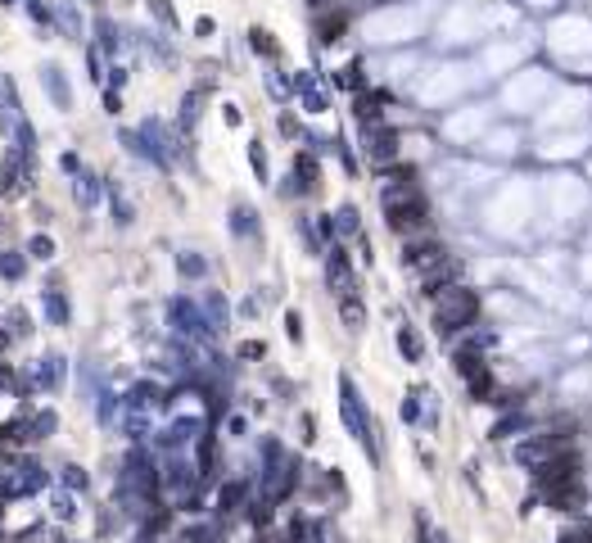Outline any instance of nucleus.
Segmentation results:
<instances>
[{"label":"nucleus","instance_id":"nucleus-24","mask_svg":"<svg viewBox=\"0 0 592 543\" xmlns=\"http://www.w3.org/2000/svg\"><path fill=\"white\" fill-rule=\"evenodd\" d=\"M59 480H64L68 494H87V489H91V476H87V466H77V462L59 466Z\"/></svg>","mask_w":592,"mask_h":543},{"label":"nucleus","instance_id":"nucleus-30","mask_svg":"<svg viewBox=\"0 0 592 543\" xmlns=\"http://www.w3.org/2000/svg\"><path fill=\"white\" fill-rule=\"evenodd\" d=\"M5 326H9V335H14V340H27V335H32V317H27V308H18V303H14V308L5 312Z\"/></svg>","mask_w":592,"mask_h":543},{"label":"nucleus","instance_id":"nucleus-6","mask_svg":"<svg viewBox=\"0 0 592 543\" xmlns=\"http://www.w3.org/2000/svg\"><path fill=\"white\" fill-rule=\"evenodd\" d=\"M0 190L9 195V200H18V195H27L32 190V159L27 154H18L14 145L5 149V159H0Z\"/></svg>","mask_w":592,"mask_h":543},{"label":"nucleus","instance_id":"nucleus-31","mask_svg":"<svg viewBox=\"0 0 592 543\" xmlns=\"http://www.w3.org/2000/svg\"><path fill=\"white\" fill-rule=\"evenodd\" d=\"M50 517H55V521H73V517H77V494L59 489V494L50 498Z\"/></svg>","mask_w":592,"mask_h":543},{"label":"nucleus","instance_id":"nucleus-7","mask_svg":"<svg viewBox=\"0 0 592 543\" xmlns=\"http://www.w3.org/2000/svg\"><path fill=\"white\" fill-rule=\"evenodd\" d=\"M64 376H68V363H64V353H41L32 367H27V390H46V394H55V390H64Z\"/></svg>","mask_w":592,"mask_h":543},{"label":"nucleus","instance_id":"nucleus-28","mask_svg":"<svg viewBox=\"0 0 592 543\" xmlns=\"http://www.w3.org/2000/svg\"><path fill=\"white\" fill-rule=\"evenodd\" d=\"M105 190H109V204H114V222H118V227H131V222H136V209H131V200L122 195L118 186H105Z\"/></svg>","mask_w":592,"mask_h":543},{"label":"nucleus","instance_id":"nucleus-25","mask_svg":"<svg viewBox=\"0 0 592 543\" xmlns=\"http://www.w3.org/2000/svg\"><path fill=\"white\" fill-rule=\"evenodd\" d=\"M331 222H335V241L340 236H362V218H357L353 204H344L340 213H331Z\"/></svg>","mask_w":592,"mask_h":543},{"label":"nucleus","instance_id":"nucleus-20","mask_svg":"<svg viewBox=\"0 0 592 543\" xmlns=\"http://www.w3.org/2000/svg\"><path fill=\"white\" fill-rule=\"evenodd\" d=\"M177 276L181 281H204L209 276V259L199 250H177Z\"/></svg>","mask_w":592,"mask_h":543},{"label":"nucleus","instance_id":"nucleus-35","mask_svg":"<svg viewBox=\"0 0 592 543\" xmlns=\"http://www.w3.org/2000/svg\"><path fill=\"white\" fill-rule=\"evenodd\" d=\"M236 353L244 358V363H258V358H267V344H262V340H244Z\"/></svg>","mask_w":592,"mask_h":543},{"label":"nucleus","instance_id":"nucleus-15","mask_svg":"<svg viewBox=\"0 0 592 543\" xmlns=\"http://www.w3.org/2000/svg\"><path fill=\"white\" fill-rule=\"evenodd\" d=\"M227 231H231L236 241H258V236H262V218L253 213V204H231Z\"/></svg>","mask_w":592,"mask_h":543},{"label":"nucleus","instance_id":"nucleus-38","mask_svg":"<svg viewBox=\"0 0 592 543\" xmlns=\"http://www.w3.org/2000/svg\"><path fill=\"white\" fill-rule=\"evenodd\" d=\"M105 114H122V91L105 87Z\"/></svg>","mask_w":592,"mask_h":543},{"label":"nucleus","instance_id":"nucleus-12","mask_svg":"<svg viewBox=\"0 0 592 543\" xmlns=\"http://www.w3.org/2000/svg\"><path fill=\"white\" fill-rule=\"evenodd\" d=\"M55 9V32L68 36V41H87V14H82V0H50Z\"/></svg>","mask_w":592,"mask_h":543},{"label":"nucleus","instance_id":"nucleus-8","mask_svg":"<svg viewBox=\"0 0 592 543\" xmlns=\"http://www.w3.org/2000/svg\"><path fill=\"white\" fill-rule=\"evenodd\" d=\"M46 485H50V476H46V466L32 462V457L14 462L9 476H5V494H9V498H27V494H36V489H46Z\"/></svg>","mask_w":592,"mask_h":543},{"label":"nucleus","instance_id":"nucleus-4","mask_svg":"<svg viewBox=\"0 0 592 543\" xmlns=\"http://www.w3.org/2000/svg\"><path fill=\"white\" fill-rule=\"evenodd\" d=\"M561 453H570V439H566V435H525L511 457H515V466L538 471V466H547L552 457H561Z\"/></svg>","mask_w":592,"mask_h":543},{"label":"nucleus","instance_id":"nucleus-23","mask_svg":"<svg viewBox=\"0 0 592 543\" xmlns=\"http://www.w3.org/2000/svg\"><path fill=\"white\" fill-rule=\"evenodd\" d=\"M0 276L5 281H23L27 276V254L23 250H0Z\"/></svg>","mask_w":592,"mask_h":543},{"label":"nucleus","instance_id":"nucleus-21","mask_svg":"<svg viewBox=\"0 0 592 543\" xmlns=\"http://www.w3.org/2000/svg\"><path fill=\"white\" fill-rule=\"evenodd\" d=\"M249 50L258 59H281V41L267 32V27H249Z\"/></svg>","mask_w":592,"mask_h":543},{"label":"nucleus","instance_id":"nucleus-26","mask_svg":"<svg viewBox=\"0 0 592 543\" xmlns=\"http://www.w3.org/2000/svg\"><path fill=\"white\" fill-rule=\"evenodd\" d=\"M59 254V245H55V236H46V231H36L32 241H27V259H36V263H50Z\"/></svg>","mask_w":592,"mask_h":543},{"label":"nucleus","instance_id":"nucleus-44","mask_svg":"<svg viewBox=\"0 0 592 543\" xmlns=\"http://www.w3.org/2000/svg\"><path fill=\"white\" fill-rule=\"evenodd\" d=\"M82 5H105V0H82Z\"/></svg>","mask_w":592,"mask_h":543},{"label":"nucleus","instance_id":"nucleus-1","mask_svg":"<svg viewBox=\"0 0 592 543\" xmlns=\"http://www.w3.org/2000/svg\"><path fill=\"white\" fill-rule=\"evenodd\" d=\"M335 385H340V421H344V430L362 444V453H366L371 462H380V430H375V416L366 412V399H362L357 381L349 372H340Z\"/></svg>","mask_w":592,"mask_h":543},{"label":"nucleus","instance_id":"nucleus-40","mask_svg":"<svg viewBox=\"0 0 592 543\" xmlns=\"http://www.w3.org/2000/svg\"><path fill=\"white\" fill-rule=\"evenodd\" d=\"M195 32H199V41H209V36L218 32V23H213V18L204 14V18H195Z\"/></svg>","mask_w":592,"mask_h":543},{"label":"nucleus","instance_id":"nucleus-29","mask_svg":"<svg viewBox=\"0 0 592 543\" xmlns=\"http://www.w3.org/2000/svg\"><path fill=\"white\" fill-rule=\"evenodd\" d=\"M199 105H204V91H186L181 96V132H190L199 123Z\"/></svg>","mask_w":592,"mask_h":543},{"label":"nucleus","instance_id":"nucleus-3","mask_svg":"<svg viewBox=\"0 0 592 543\" xmlns=\"http://www.w3.org/2000/svg\"><path fill=\"white\" fill-rule=\"evenodd\" d=\"M168 322H172V331H177L181 340H195V344H213V340H218V326L209 322L204 303L190 299V294H172V299H168Z\"/></svg>","mask_w":592,"mask_h":543},{"label":"nucleus","instance_id":"nucleus-43","mask_svg":"<svg viewBox=\"0 0 592 543\" xmlns=\"http://www.w3.org/2000/svg\"><path fill=\"white\" fill-rule=\"evenodd\" d=\"M14 5H23V0H0V9H14Z\"/></svg>","mask_w":592,"mask_h":543},{"label":"nucleus","instance_id":"nucleus-2","mask_svg":"<svg viewBox=\"0 0 592 543\" xmlns=\"http://www.w3.org/2000/svg\"><path fill=\"white\" fill-rule=\"evenodd\" d=\"M479 312H484L479 290L453 281V285H444V294L434 299V331H439V335H462V331H471L475 322H479Z\"/></svg>","mask_w":592,"mask_h":543},{"label":"nucleus","instance_id":"nucleus-16","mask_svg":"<svg viewBox=\"0 0 592 543\" xmlns=\"http://www.w3.org/2000/svg\"><path fill=\"white\" fill-rule=\"evenodd\" d=\"M73 200H77V209H87V213H91V209L105 200V181H100L96 172H87V168H82V172L73 177Z\"/></svg>","mask_w":592,"mask_h":543},{"label":"nucleus","instance_id":"nucleus-33","mask_svg":"<svg viewBox=\"0 0 592 543\" xmlns=\"http://www.w3.org/2000/svg\"><path fill=\"white\" fill-rule=\"evenodd\" d=\"M421 399H425V390H412V394L398 404V416H403L407 425H416V421H421Z\"/></svg>","mask_w":592,"mask_h":543},{"label":"nucleus","instance_id":"nucleus-11","mask_svg":"<svg viewBox=\"0 0 592 543\" xmlns=\"http://www.w3.org/2000/svg\"><path fill=\"white\" fill-rule=\"evenodd\" d=\"M294 96H299V109L303 114H312V118H322L326 109H331V96H326V87L317 82V73H294Z\"/></svg>","mask_w":592,"mask_h":543},{"label":"nucleus","instance_id":"nucleus-14","mask_svg":"<svg viewBox=\"0 0 592 543\" xmlns=\"http://www.w3.org/2000/svg\"><path fill=\"white\" fill-rule=\"evenodd\" d=\"M317 186H322V163H317L312 149H299L294 154V190L299 195H317Z\"/></svg>","mask_w":592,"mask_h":543},{"label":"nucleus","instance_id":"nucleus-18","mask_svg":"<svg viewBox=\"0 0 592 543\" xmlns=\"http://www.w3.org/2000/svg\"><path fill=\"white\" fill-rule=\"evenodd\" d=\"M393 344H398L403 363H412V367H421V363H425V340H421V331H416L412 322H403V326L393 331Z\"/></svg>","mask_w":592,"mask_h":543},{"label":"nucleus","instance_id":"nucleus-37","mask_svg":"<svg viewBox=\"0 0 592 543\" xmlns=\"http://www.w3.org/2000/svg\"><path fill=\"white\" fill-rule=\"evenodd\" d=\"M515 145H520V140H515L511 132H502V136H493V140H488V149H493V154H511Z\"/></svg>","mask_w":592,"mask_h":543},{"label":"nucleus","instance_id":"nucleus-36","mask_svg":"<svg viewBox=\"0 0 592 543\" xmlns=\"http://www.w3.org/2000/svg\"><path fill=\"white\" fill-rule=\"evenodd\" d=\"M285 335H290V340H294V344H299V340H303V312H294V308H290V312H285Z\"/></svg>","mask_w":592,"mask_h":543},{"label":"nucleus","instance_id":"nucleus-5","mask_svg":"<svg viewBox=\"0 0 592 543\" xmlns=\"http://www.w3.org/2000/svg\"><path fill=\"white\" fill-rule=\"evenodd\" d=\"M362 154H366L371 168H389V163L403 159V136L389 123H371V128H362Z\"/></svg>","mask_w":592,"mask_h":543},{"label":"nucleus","instance_id":"nucleus-10","mask_svg":"<svg viewBox=\"0 0 592 543\" xmlns=\"http://www.w3.org/2000/svg\"><path fill=\"white\" fill-rule=\"evenodd\" d=\"M326 285L344 299V294H357V272H353V263H349V254L340 250V241L326 250Z\"/></svg>","mask_w":592,"mask_h":543},{"label":"nucleus","instance_id":"nucleus-13","mask_svg":"<svg viewBox=\"0 0 592 543\" xmlns=\"http://www.w3.org/2000/svg\"><path fill=\"white\" fill-rule=\"evenodd\" d=\"M41 91L50 96V105H55L59 114L73 109V87H68V73H64L59 64H41Z\"/></svg>","mask_w":592,"mask_h":543},{"label":"nucleus","instance_id":"nucleus-17","mask_svg":"<svg viewBox=\"0 0 592 543\" xmlns=\"http://www.w3.org/2000/svg\"><path fill=\"white\" fill-rule=\"evenodd\" d=\"M41 312H46L50 326H68V322H73V303H68V294H64L59 285L41 290Z\"/></svg>","mask_w":592,"mask_h":543},{"label":"nucleus","instance_id":"nucleus-39","mask_svg":"<svg viewBox=\"0 0 592 543\" xmlns=\"http://www.w3.org/2000/svg\"><path fill=\"white\" fill-rule=\"evenodd\" d=\"M222 123H227V128H240V123H244V114H240V105H231V100L222 105Z\"/></svg>","mask_w":592,"mask_h":543},{"label":"nucleus","instance_id":"nucleus-19","mask_svg":"<svg viewBox=\"0 0 592 543\" xmlns=\"http://www.w3.org/2000/svg\"><path fill=\"white\" fill-rule=\"evenodd\" d=\"M249 494H253V485H249L244 476H236V480H227V485L218 489V512H222V517H231V512H240V507L249 503Z\"/></svg>","mask_w":592,"mask_h":543},{"label":"nucleus","instance_id":"nucleus-34","mask_svg":"<svg viewBox=\"0 0 592 543\" xmlns=\"http://www.w3.org/2000/svg\"><path fill=\"white\" fill-rule=\"evenodd\" d=\"M145 5H149V18H158L168 32H177V9L168 0H145Z\"/></svg>","mask_w":592,"mask_h":543},{"label":"nucleus","instance_id":"nucleus-42","mask_svg":"<svg viewBox=\"0 0 592 543\" xmlns=\"http://www.w3.org/2000/svg\"><path fill=\"white\" fill-rule=\"evenodd\" d=\"M331 5H340V0H308V9H312V14H322V9H331Z\"/></svg>","mask_w":592,"mask_h":543},{"label":"nucleus","instance_id":"nucleus-9","mask_svg":"<svg viewBox=\"0 0 592 543\" xmlns=\"http://www.w3.org/2000/svg\"><path fill=\"white\" fill-rule=\"evenodd\" d=\"M416 204H425L416 181H407V177L380 181V209H384V218H389V213H403V209H416Z\"/></svg>","mask_w":592,"mask_h":543},{"label":"nucleus","instance_id":"nucleus-27","mask_svg":"<svg viewBox=\"0 0 592 543\" xmlns=\"http://www.w3.org/2000/svg\"><path fill=\"white\" fill-rule=\"evenodd\" d=\"M204 312H209V322L222 331V326H227V317H231V303H227L218 290H209V294H204Z\"/></svg>","mask_w":592,"mask_h":543},{"label":"nucleus","instance_id":"nucleus-22","mask_svg":"<svg viewBox=\"0 0 592 543\" xmlns=\"http://www.w3.org/2000/svg\"><path fill=\"white\" fill-rule=\"evenodd\" d=\"M340 322H344L353 335L366 326V308H362V299H357V294H344V299H340Z\"/></svg>","mask_w":592,"mask_h":543},{"label":"nucleus","instance_id":"nucleus-32","mask_svg":"<svg viewBox=\"0 0 592 543\" xmlns=\"http://www.w3.org/2000/svg\"><path fill=\"white\" fill-rule=\"evenodd\" d=\"M249 168H253V177H258L262 186L271 181V163H267V149H262V140H253V145H249Z\"/></svg>","mask_w":592,"mask_h":543},{"label":"nucleus","instance_id":"nucleus-41","mask_svg":"<svg viewBox=\"0 0 592 543\" xmlns=\"http://www.w3.org/2000/svg\"><path fill=\"white\" fill-rule=\"evenodd\" d=\"M227 430H231V439H244V430H249V421H244V416H231V421H227Z\"/></svg>","mask_w":592,"mask_h":543}]
</instances>
